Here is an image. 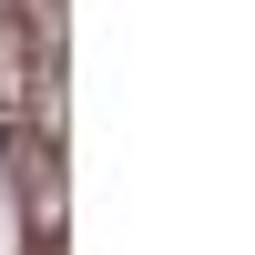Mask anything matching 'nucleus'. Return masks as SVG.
Instances as JSON below:
<instances>
[{
  "label": "nucleus",
  "instance_id": "f257e3e1",
  "mask_svg": "<svg viewBox=\"0 0 255 255\" xmlns=\"http://www.w3.org/2000/svg\"><path fill=\"white\" fill-rule=\"evenodd\" d=\"M20 82H31V20L0 10V102H10V113H20Z\"/></svg>",
  "mask_w": 255,
  "mask_h": 255
}]
</instances>
